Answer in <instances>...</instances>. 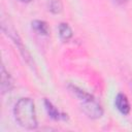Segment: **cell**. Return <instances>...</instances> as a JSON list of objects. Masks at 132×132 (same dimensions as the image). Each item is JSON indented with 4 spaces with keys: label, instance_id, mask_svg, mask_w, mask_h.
Segmentation results:
<instances>
[{
    "label": "cell",
    "instance_id": "cell-11",
    "mask_svg": "<svg viewBox=\"0 0 132 132\" xmlns=\"http://www.w3.org/2000/svg\"><path fill=\"white\" fill-rule=\"evenodd\" d=\"M128 85H129V87H130V89L132 91V77H130V79L128 80Z\"/></svg>",
    "mask_w": 132,
    "mask_h": 132
},
{
    "label": "cell",
    "instance_id": "cell-6",
    "mask_svg": "<svg viewBox=\"0 0 132 132\" xmlns=\"http://www.w3.org/2000/svg\"><path fill=\"white\" fill-rule=\"evenodd\" d=\"M13 88V80L9 72L5 69L4 65L1 66V92L2 94L10 92Z\"/></svg>",
    "mask_w": 132,
    "mask_h": 132
},
{
    "label": "cell",
    "instance_id": "cell-3",
    "mask_svg": "<svg viewBox=\"0 0 132 132\" xmlns=\"http://www.w3.org/2000/svg\"><path fill=\"white\" fill-rule=\"evenodd\" d=\"M1 27H2L3 32H5V34H6L7 36H9V38H10V39L14 42V44L18 46V48H19L21 55L23 56L24 60H25L27 63L32 64L31 55H30V53L28 52L27 47H26V46L24 45V43L22 42V39H21V37L19 36L18 32L14 30V28H13L11 25H9L8 23H5L4 21H2V26H1Z\"/></svg>",
    "mask_w": 132,
    "mask_h": 132
},
{
    "label": "cell",
    "instance_id": "cell-8",
    "mask_svg": "<svg viewBox=\"0 0 132 132\" xmlns=\"http://www.w3.org/2000/svg\"><path fill=\"white\" fill-rule=\"evenodd\" d=\"M58 31H59V36L63 41H68L73 36L72 29L67 23H60L58 27Z\"/></svg>",
    "mask_w": 132,
    "mask_h": 132
},
{
    "label": "cell",
    "instance_id": "cell-10",
    "mask_svg": "<svg viewBox=\"0 0 132 132\" xmlns=\"http://www.w3.org/2000/svg\"><path fill=\"white\" fill-rule=\"evenodd\" d=\"M113 2H116L117 4H119V5H125L129 0H112Z\"/></svg>",
    "mask_w": 132,
    "mask_h": 132
},
{
    "label": "cell",
    "instance_id": "cell-5",
    "mask_svg": "<svg viewBox=\"0 0 132 132\" xmlns=\"http://www.w3.org/2000/svg\"><path fill=\"white\" fill-rule=\"evenodd\" d=\"M114 105L117 109L124 116L129 114L131 107H130V102L127 98V96L124 93H119L116 98H114Z\"/></svg>",
    "mask_w": 132,
    "mask_h": 132
},
{
    "label": "cell",
    "instance_id": "cell-9",
    "mask_svg": "<svg viewBox=\"0 0 132 132\" xmlns=\"http://www.w3.org/2000/svg\"><path fill=\"white\" fill-rule=\"evenodd\" d=\"M47 8L52 13H59L63 9L62 2L60 0H47Z\"/></svg>",
    "mask_w": 132,
    "mask_h": 132
},
{
    "label": "cell",
    "instance_id": "cell-7",
    "mask_svg": "<svg viewBox=\"0 0 132 132\" xmlns=\"http://www.w3.org/2000/svg\"><path fill=\"white\" fill-rule=\"evenodd\" d=\"M31 27L32 29L41 36H47L50 34V27L47 25L46 22L41 21V20H34L31 23Z\"/></svg>",
    "mask_w": 132,
    "mask_h": 132
},
{
    "label": "cell",
    "instance_id": "cell-4",
    "mask_svg": "<svg viewBox=\"0 0 132 132\" xmlns=\"http://www.w3.org/2000/svg\"><path fill=\"white\" fill-rule=\"evenodd\" d=\"M43 104H44V107H45V110L48 114V117L55 121H66L68 119V116L67 113H64L62 111H60L48 99H44L43 100Z\"/></svg>",
    "mask_w": 132,
    "mask_h": 132
},
{
    "label": "cell",
    "instance_id": "cell-2",
    "mask_svg": "<svg viewBox=\"0 0 132 132\" xmlns=\"http://www.w3.org/2000/svg\"><path fill=\"white\" fill-rule=\"evenodd\" d=\"M68 89L76 98H78L80 101V108L87 117L90 119H99L102 117L103 108L93 95L72 84L68 85Z\"/></svg>",
    "mask_w": 132,
    "mask_h": 132
},
{
    "label": "cell",
    "instance_id": "cell-1",
    "mask_svg": "<svg viewBox=\"0 0 132 132\" xmlns=\"http://www.w3.org/2000/svg\"><path fill=\"white\" fill-rule=\"evenodd\" d=\"M13 116L18 124L27 130H34L38 126L35 104L29 97L20 98L15 102L13 106Z\"/></svg>",
    "mask_w": 132,
    "mask_h": 132
},
{
    "label": "cell",
    "instance_id": "cell-12",
    "mask_svg": "<svg viewBox=\"0 0 132 132\" xmlns=\"http://www.w3.org/2000/svg\"><path fill=\"white\" fill-rule=\"evenodd\" d=\"M21 2H23V3H29V2H31V1H33V0H20Z\"/></svg>",
    "mask_w": 132,
    "mask_h": 132
}]
</instances>
